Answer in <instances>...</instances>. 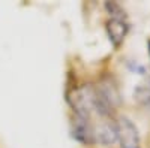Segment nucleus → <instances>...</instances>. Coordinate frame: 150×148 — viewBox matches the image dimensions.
I'll return each instance as SVG.
<instances>
[{
    "mask_svg": "<svg viewBox=\"0 0 150 148\" xmlns=\"http://www.w3.org/2000/svg\"><path fill=\"white\" fill-rule=\"evenodd\" d=\"M105 30L108 34V39L111 45L116 49L122 46L125 38L129 33V24L126 20H119V18H110L105 22Z\"/></svg>",
    "mask_w": 150,
    "mask_h": 148,
    "instance_id": "20e7f679",
    "label": "nucleus"
},
{
    "mask_svg": "<svg viewBox=\"0 0 150 148\" xmlns=\"http://www.w3.org/2000/svg\"><path fill=\"white\" fill-rule=\"evenodd\" d=\"M72 138L83 145L95 144V126L90 123V118L74 115L72 120Z\"/></svg>",
    "mask_w": 150,
    "mask_h": 148,
    "instance_id": "7ed1b4c3",
    "label": "nucleus"
},
{
    "mask_svg": "<svg viewBox=\"0 0 150 148\" xmlns=\"http://www.w3.org/2000/svg\"><path fill=\"white\" fill-rule=\"evenodd\" d=\"M116 127H117V141L120 142L122 148H141L138 129L128 117H120L116 123Z\"/></svg>",
    "mask_w": 150,
    "mask_h": 148,
    "instance_id": "f03ea898",
    "label": "nucleus"
},
{
    "mask_svg": "<svg viewBox=\"0 0 150 148\" xmlns=\"http://www.w3.org/2000/svg\"><path fill=\"white\" fill-rule=\"evenodd\" d=\"M134 99L143 106L150 105V76H146L140 84H137L134 88Z\"/></svg>",
    "mask_w": 150,
    "mask_h": 148,
    "instance_id": "423d86ee",
    "label": "nucleus"
},
{
    "mask_svg": "<svg viewBox=\"0 0 150 148\" xmlns=\"http://www.w3.org/2000/svg\"><path fill=\"white\" fill-rule=\"evenodd\" d=\"M66 100L71 105L75 115L90 118L96 112V88L92 84H83L74 87L66 93Z\"/></svg>",
    "mask_w": 150,
    "mask_h": 148,
    "instance_id": "f257e3e1",
    "label": "nucleus"
},
{
    "mask_svg": "<svg viewBox=\"0 0 150 148\" xmlns=\"http://www.w3.org/2000/svg\"><path fill=\"white\" fill-rule=\"evenodd\" d=\"M105 11L110 14L111 18H119V20H126V14H125L123 8L116 3V2H105Z\"/></svg>",
    "mask_w": 150,
    "mask_h": 148,
    "instance_id": "0eeeda50",
    "label": "nucleus"
},
{
    "mask_svg": "<svg viewBox=\"0 0 150 148\" xmlns=\"http://www.w3.org/2000/svg\"><path fill=\"white\" fill-rule=\"evenodd\" d=\"M147 51H149V57H150V39L147 41Z\"/></svg>",
    "mask_w": 150,
    "mask_h": 148,
    "instance_id": "6e6552de",
    "label": "nucleus"
},
{
    "mask_svg": "<svg viewBox=\"0 0 150 148\" xmlns=\"http://www.w3.org/2000/svg\"><path fill=\"white\" fill-rule=\"evenodd\" d=\"M117 141V127L111 123H102L95 127V144L112 145Z\"/></svg>",
    "mask_w": 150,
    "mask_h": 148,
    "instance_id": "39448f33",
    "label": "nucleus"
}]
</instances>
